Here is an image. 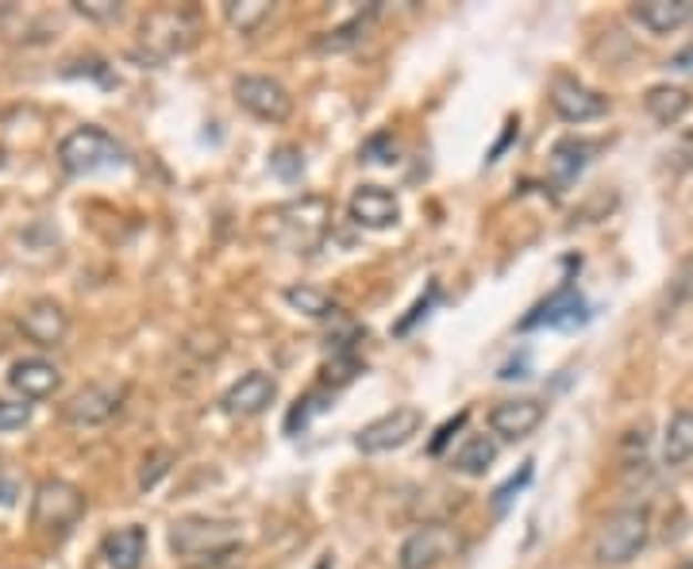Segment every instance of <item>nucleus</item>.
<instances>
[{"label": "nucleus", "mask_w": 693, "mask_h": 569, "mask_svg": "<svg viewBox=\"0 0 693 569\" xmlns=\"http://www.w3.org/2000/svg\"><path fill=\"white\" fill-rule=\"evenodd\" d=\"M170 550L185 566H220L239 550V524L213 516H182L170 527Z\"/></svg>", "instance_id": "1"}, {"label": "nucleus", "mask_w": 693, "mask_h": 569, "mask_svg": "<svg viewBox=\"0 0 693 569\" xmlns=\"http://www.w3.org/2000/svg\"><path fill=\"white\" fill-rule=\"evenodd\" d=\"M197 31L200 20L193 8H158V12H151L139 23V46H135V54L147 59L151 66L170 62L174 54H185L197 43Z\"/></svg>", "instance_id": "2"}, {"label": "nucleus", "mask_w": 693, "mask_h": 569, "mask_svg": "<svg viewBox=\"0 0 693 569\" xmlns=\"http://www.w3.org/2000/svg\"><path fill=\"white\" fill-rule=\"evenodd\" d=\"M124 162H127L124 143L96 124L74 127V132L59 143V166H62V174H70V177L101 174V169H116V166H124Z\"/></svg>", "instance_id": "3"}, {"label": "nucleus", "mask_w": 693, "mask_h": 569, "mask_svg": "<svg viewBox=\"0 0 693 569\" xmlns=\"http://www.w3.org/2000/svg\"><path fill=\"white\" fill-rule=\"evenodd\" d=\"M85 508L89 500L77 485L62 482V477H46V482L35 485V497H31V527L62 539L82 524Z\"/></svg>", "instance_id": "4"}, {"label": "nucleus", "mask_w": 693, "mask_h": 569, "mask_svg": "<svg viewBox=\"0 0 693 569\" xmlns=\"http://www.w3.org/2000/svg\"><path fill=\"white\" fill-rule=\"evenodd\" d=\"M262 219H266L262 224L266 239L281 242V247L304 250L324 235L328 219H332V208H328L324 197H301V200H289V205L273 208V213Z\"/></svg>", "instance_id": "5"}, {"label": "nucleus", "mask_w": 693, "mask_h": 569, "mask_svg": "<svg viewBox=\"0 0 693 569\" xmlns=\"http://www.w3.org/2000/svg\"><path fill=\"white\" fill-rule=\"evenodd\" d=\"M651 539V511L643 508H620L601 524L593 539V558L601 566H628Z\"/></svg>", "instance_id": "6"}, {"label": "nucleus", "mask_w": 693, "mask_h": 569, "mask_svg": "<svg viewBox=\"0 0 693 569\" xmlns=\"http://www.w3.org/2000/svg\"><path fill=\"white\" fill-rule=\"evenodd\" d=\"M231 93H236L239 108L251 112L262 124H286V120L293 116V96H289V89L273 77H262V73H239Z\"/></svg>", "instance_id": "7"}, {"label": "nucleus", "mask_w": 693, "mask_h": 569, "mask_svg": "<svg viewBox=\"0 0 693 569\" xmlns=\"http://www.w3.org/2000/svg\"><path fill=\"white\" fill-rule=\"evenodd\" d=\"M124 401H127L124 381H93V385L77 389V393L62 404V416L74 427H101V424H108L112 416H120Z\"/></svg>", "instance_id": "8"}, {"label": "nucleus", "mask_w": 693, "mask_h": 569, "mask_svg": "<svg viewBox=\"0 0 693 569\" xmlns=\"http://www.w3.org/2000/svg\"><path fill=\"white\" fill-rule=\"evenodd\" d=\"M421 427H424V412L416 408V404H397V408L385 412V416L370 420V424L354 435V446H359L362 454L397 451V446H405L413 435H421Z\"/></svg>", "instance_id": "9"}, {"label": "nucleus", "mask_w": 693, "mask_h": 569, "mask_svg": "<svg viewBox=\"0 0 693 569\" xmlns=\"http://www.w3.org/2000/svg\"><path fill=\"white\" fill-rule=\"evenodd\" d=\"M458 550V535L447 524H424L401 542L397 569H435Z\"/></svg>", "instance_id": "10"}, {"label": "nucleus", "mask_w": 693, "mask_h": 569, "mask_svg": "<svg viewBox=\"0 0 693 569\" xmlns=\"http://www.w3.org/2000/svg\"><path fill=\"white\" fill-rule=\"evenodd\" d=\"M590 320V304L586 297L575 289V284H562L555 289L544 304H536L528 315L520 320V331H536V328H578V323Z\"/></svg>", "instance_id": "11"}, {"label": "nucleus", "mask_w": 693, "mask_h": 569, "mask_svg": "<svg viewBox=\"0 0 693 569\" xmlns=\"http://www.w3.org/2000/svg\"><path fill=\"white\" fill-rule=\"evenodd\" d=\"M551 108L559 112L567 124H586V120H598L609 112V101L601 93H593L590 85H582L578 77H559L551 81Z\"/></svg>", "instance_id": "12"}, {"label": "nucleus", "mask_w": 693, "mask_h": 569, "mask_svg": "<svg viewBox=\"0 0 693 569\" xmlns=\"http://www.w3.org/2000/svg\"><path fill=\"white\" fill-rule=\"evenodd\" d=\"M273 401H278V381L266 370H251L220 396V408L236 420H247V416H262Z\"/></svg>", "instance_id": "13"}, {"label": "nucleus", "mask_w": 693, "mask_h": 569, "mask_svg": "<svg viewBox=\"0 0 693 569\" xmlns=\"http://www.w3.org/2000/svg\"><path fill=\"white\" fill-rule=\"evenodd\" d=\"M544 420H547L544 401H536V396H513V401L494 404V412H489V431L501 435L505 443H520V438H528Z\"/></svg>", "instance_id": "14"}, {"label": "nucleus", "mask_w": 693, "mask_h": 569, "mask_svg": "<svg viewBox=\"0 0 693 569\" xmlns=\"http://www.w3.org/2000/svg\"><path fill=\"white\" fill-rule=\"evenodd\" d=\"M20 331L28 343L51 351V346H59L70 335V315L59 300H35V304H28L20 312Z\"/></svg>", "instance_id": "15"}, {"label": "nucleus", "mask_w": 693, "mask_h": 569, "mask_svg": "<svg viewBox=\"0 0 693 569\" xmlns=\"http://www.w3.org/2000/svg\"><path fill=\"white\" fill-rule=\"evenodd\" d=\"M8 385L20 393V401H46L62 389V370L46 358H20L8 370Z\"/></svg>", "instance_id": "16"}, {"label": "nucleus", "mask_w": 693, "mask_h": 569, "mask_svg": "<svg viewBox=\"0 0 693 569\" xmlns=\"http://www.w3.org/2000/svg\"><path fill=\"white\" fill-rule=\"evenodd\" d=\"M351 219L359 227H370V231H385L401 219V200L393 197L382 185H359L351 197Z\"/></svg>", "instance_id": "17"}, {"label": "nucleus", "mask_w": 693, "mask_h": 569, "mask_svg": "<svg viewBox=\"0 0 693 569\" xmlns=\"http://www.w3.org/2000/svg\"><path fill=\"white\" fill-rule=\"evenodd\" d=\"M101 558L108 569H139L143 558H147V527L127 524L108 531L101 542Z\"/></svg>", "instance_id": "18"}, {"label": "nucleus", "mask_w": 693, "mask_h": 569, "mask_svg": "<svg viewBox=\"0 0 693 569\" xmlns=\"http://www.w3.org/2000/svg\"><path fill=\"white\" fill-rule=\"evenodd\" d=\"M598 154V143H586V139H559L555 143V151H551V177H555V185L559 189H567V185H575L578 182V174H582L586 166H590V158Z\"/></svg>", "instance_id": "19"}, {"label": "nucleus", "mask_w": 693, "mask_h": 569, "mask_svg": "<svg viewBox=\"0 0 693 569\" xmlns=\"http://www.w3.org/2000/svg\"><path fill=\"white\" fill-rule=\"evenodd\" d=\"M635 23L640 28H648L651 35H671V31H679L682 23H690L693 8L686 0H643V4L632 8Z\"/></svg>", "instance_id": "20"}, {"label": "nucleus", "mask_w": 693, "mask_h": 569, "mask_svg": "<svg viewBox=\"0 0 693 569\" xmlns=\"http://www.w3.org/2000/svg\"><path fill=\"white\" fill-rule=\"evenodd\" d=\"M693 458V408H682L671 416L663 431V462L666 466H686Z\"/></svg>", "instance_id": "21"}, {"label": "nucleus", "mask_w": 693, "mask_h": 569, "mask_svg": "<svg viewBox=\"0 0 693 569\" xmlns=\"http://www.w3.org/2000/svg\"><path fill=\"white\" fill-rule=\"evenodd\" d=\"M374 15H377V4H370L366 12L351 15V20L340 23V28L324 31V35L317 39V51H324V54L351 51L354 43H362V39H366V31H370V23H374Z\"/></svg>", "instance_id": "22"}, {"label": "nucleus", "mask_w": 693, "mask_h": 569, "mask_svg": "<svg viewBox=\"0 0 693 569\" xmlns=\"http://www.w3.org/2000/svg\"><path fill=\"white\" fill-rule=\"evenodd\" d=\"M643 104H648V112H651L655 124L674 127L690 112V93L686 89H679V85H655V89H648V101Z\"/></svg>", "instance_id": "23"}, {"label": "nucleus", "mask_w": 693, "mask_h": 569, "mask_svg": "<svg viewBox=\"0 0 693 569\" xmlns=\"http://www.w3.org/2000/svg\"><path fill=\"white\" fill-rule=\"evenodd\" d=\"M286 304L304 315H312V320H340V304H335L324 289H317V284H289Z\"/></svg>", "instance_id": "24"}, {"label": "nucleus", "mask_w": 693, "mask_h": 569, "mask_svg": "<svg viewBox=\"0 0 693 569\" xmlns=\"http://www.w3.org/2000/svg\"><path fill=\"white\" fill-rule=\"evenodd\" d=\"M494 462H497V443L489 435L466 438V443L455 451V469L463 477H482Z\"/></svg>", "instance_id": "25"}, {"label": "nucleus", "mask_w": 693, "mask_h": 569, "mask_svg": "<svg viewBox=\"0 0 693 569\" xmlns=\"http://www.w3.org/2000/svg\"><path fill=\"white\" fill-rule=\"evenodd\" d=\"M273 4L270 0H231V4H224V15H228V23L239 31V35H251V31H259L266 20H270Z\"/></svg>", "instance_id": "26"}, {"label": "nucleus", "mask_w": 693, "mask_h": 569, "mask_svg": "<svg viewBox=\"0 0 693 569\" xmlns=\"http://www.w3.org/2000/svg\"><path fill=\"white\" fill-rule=\"evenodd\" d=\"M328 401H332V396H328L324 389H312V393H304L301 401H297L293 408H289V416H286V431H289V435H297V431L309 427V420L317 416V412H324Z\"/></svg>", "instance_id": "27"}, {"label": "nucleus", "mask_w": 693, "mask_h": 569, "mask_svg": "<svg viewBox=\"0 0 693 569\" xmlns=\"http://www.w3.org/2000/svg\"><path fill=\"white\" fill-rule=\"evenodd\" d=\"M174 466V454L170 451H151L147 458H143V469H139V489H155L158 482H163L166 474H170Z\"/></svg>", "instance_id": "28"}, {"label": "nucleus", "mask_w": 693, "mask_h": 569, "mask_svg": "<svg viewBox=\"0 0 693 569\" xmlns=\"http://www.w3.org/2000/svg\"><path fill=\"white\" fill-rule=\"evenodd\" d=\"M270 169L281 177V182H297V177L304 174L301 151H297V146H278V151H273V158H270Z\"/></svg>", "instance_id": "29"}, {"label": "nucleus", "mask_w": 693, "mask_h": 569, "mask_svg": "<svg viewBox=\"0 0 693 569\" xmlns=\"http://www.w3.org/2000/svg\"><path fill=\"white\" fill-rule=\"evenodd\" d=\"M531 474H536V469H531V462H524L520 474H513L509 482H505L501 489L494 493V511H497V516H505V508H509V504L517 500V493H524V485L531 482Z\"/></svg>", "instance_id": "30"}, {"label": "nucleus", "mask_w": 693, "mask_h": 569, "mask_svg": "<svg viewBox=\"0 0 693 569\" xmlns=\"http://www.w3.org/2000/svg\"><path fill=\"white\" fill-rule=\"evenodd\" d=\"M435 300H439V284L432 281V284H428V297H421L413 308H408V315H401V320L393 323V335H408V331H413L416 323H421L424 315L432 312V304H435Z\"/></svg>", "instance_id": "31"}, {"label": "nucleus", "mask_w": 693, "mask_h": 569, "mask_svg": "<svg viewBox=\"0 0 693 569\" xmlns=\"http://www.w3.org/2000/svg\"><path fill=\"white\" fill-rule=\"evenodd\" d=\"M28 424H31L28 401H0V435H4V431H20Z\"/></svg>", "instance_id": "32"}, {"label": "nucleus", "mask_w": 693, "mask_h": 569, "mask_svg": "<svg viewBox=\"0 0 693 569\" xmlns=\"http://www.w3.org/2000/svg\"><path fill=\"white\" fill-rule=\"evenodd\" d=\"M77 12L89 15V20H120L116 0H77Z\"/></svg>", "instance_id": "33"}, {"label": "nucleus", "mask_w": 693, "mask_h": 569, "mask_svg": "<svg viewBox=\"0 0 693 569\" xmlns=\"http://www.w3.org/2000/svg\"><path fill=\"white\" fill-rule=\"evenodd\" d=\"M466 416H470V412H458V416H455V420H447V424H443V427H439V435H435V438H432V446H428V451H432V454H439V451H443V446H447V443H451V438H455V431H458V427H463V424H466Z\"/></svg>", "instance_id": "34"}, {"label": "nucleus", "mask_w": 693, "mask_h": 569, "mask_svg": "<svg viewBox=\"0 0 693 569\" xmlns=\"http://www.w3.org/2000/svg\"><path fill=\"white\" fill-rule=\"evenodd\" d=\"M385 146H393V135H374V139H370L366 146H362V151H359V158L362 162H382V151H385Z\"/></svg>", "instance_id": "35"}, {"label": "nucleus", "mask_w": 693, "mask_h": 569, "mask_svg": "<svg viewBox=\"0 0 693 569\" xmlns=\"http://www.w3.org/2000/svg\"><path fill=\"white\" fill-rule=\"evenodd\" d=\"M0 504H4V508L8 504H15V482L12 477H4V474H0Z\"/></svg>", "instance_id": "36"}, {"label": "nucleus", "mask_w": 693, "mask_h": 569, "mask_svg": "<svg viewBox=\"0 0 693 569\" xmlns=\"http://www.w3.org/2000/svg\"><path fill=\"white\" fill-rule=\"evenodd\" d=\"M671 66H674V70H693V46H686L682 54H674Z\"/></svg>", "instance_id": "37"}, {"label": "nucleus", "mask_w": 693, "mask_h": 569, "mask_svg": "<svg viewBox=\"0 0 693 569\" xmlns=\"http://www.w3.org/2000/svg\"><path fill=\"white\" fill-rule=\"evenodd\" d=\"M312 569H335V558H332V555H320V558H317V566H312Z\"/></svg>", "instance_id": "38"}, {"label": "nucleus", "mask_w": 693, "mask_h": 569, "mask_svg": "<svg viewBox=\"0 0 693 569\" xmlns=\"http://www.w3.org/2000/svg\"><path fill=\"white\" fill-rule=\"evenodd\" d=\"M679 569H693V558H686V562H682Z\"/></svg>", "instance_id": "39"}, {"label": "nucleus", "mask_w": 693, "mask_h": 569, "mask_svg": "<svg viewBox=\"0 0 693 569\" xmlns=\"http://www.w3.org/2000/svg\"><path fill=\"white\" fill-rule=\"evenodd\" d=\"M0 166H4V146H0Z\"/></svg>", "instance_id": "40"}, {"label": "nucleus", "mask_w": 693, "mask_h": 569, "mask_svg": "<svg viewBox=\"0 0 693 569\" xmlns=\"http://www.w3.org/2000/svg\"><path fill=\"white\" fill-rule=\"evenodd\" d=\"M8 12V4H0V15H4Z\"/></svg>", "instance_id": "41"}]
</instances>
